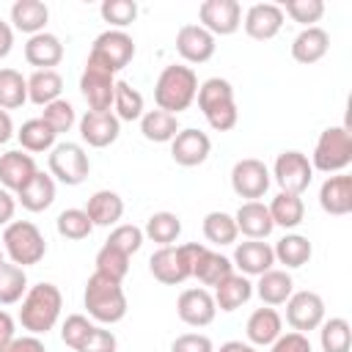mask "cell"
<instances>
[{
	"mask_svg": "<svg viewBox=\"0 0 352 352\" xmlns=\"http://www.w3.org/2000/svg\"><path fill=\"white\" fill-rule=\"evenodd\" d=\"M60 91H63V77L55 69H38L28 77V102L38 107H47L50 102L60 99Z\"/></svg>",
	"mask_w": 352,
	"mask_h": 352,
	"instance_id": "32",
	"label": "cell"
},
{
	"mask_svg": "<svg viewBox=\"0 0 352 352\" xmlns=\"http://www.w3.org/2000/svg\"><path fill=\"white\" fill-rule=\"evenodd\" d=\"M272 176L280 187V192H292V195H302L314 179V168H311V160L297 151V148H289V151H280L278 160H275V168H272Z\"/></svg>",
	"mask_w": 352,
	"mask_h": 352,
	"instance_id": "10",
	"label": "cell"
},
{
	"mask_svg": "<svg viewBox=\"0 0 352 352\" xmlns=\"http://www.w3.org/2000/svg\"><path fill=\"white\" fill-rule=\"evenodd\" d=\"M176 314L190 327H206V324H212V319L217 314V305H214L212 292H206V289L198 286V289H184L179 294Z\"/></svg>",
	"mask_w": 352,
	"mask_h": 352,
	"instance_id": "16",
	"label": "cell"
},
{
	"mask_svg": "<svg viewBox=\"0 0 352 352\" xmlns=\"http://www.w3.org/2000/svg\"><path fill=\"white\" fill-rule=\"evenodd\" d=\"M182 234V220L179 214L173 212H154L148 220H146V228H143V236H148L151 242H157L160 248L165 245H173Z\"/></svg>",
	"mask_w": 352,
	"mask_h": 352,
	"instance_id": "39",
	"label": "cell"
},
{
	"mask_svg": "<svg viewBox=\"0 0 352 352\" xmlns=\"http://www.w3.org/2000/svg\"><path fill=\"white\" fill-rule=\"evenodd\" d=\"M63 308V297L60 289L55 283H36L25 292L22 297V308H19V324L30 333V336H44L55 327L58 316Z\"/></svg>",
	"mask_w": 352,
	"mask_h": 352,
	"instance_id": "1",
	"label": "cell"
},
{
	"mask_svg": "<svg viewBox=\"0 0 352 352\" xmlns=\"http://www.w3.org/2000/svg\"><path fill=\"white\" fill-rule=\"evenodd\" d=\"M0 352H47V346L38 336L28 333V336H14L8 344L0 346Z\"/></svg>",
	"mask_w": 352,
	"mask_h": 352,
	"instance_id": "54",
	"label": "cell"
},
{
	"mask_svg": "<svg viewBox=\"0 0 352 352\" xmlns=\"http://www.w3.org/2000/svg\"><path fill=\"white\" fill-rule=\"evenodd\" d=\"M36 173H38V168H36L33 154H28L22 148H14V151L0 154V187L3 190L19 192Z\"/></svg>",
	"mask_w": 352,
	"mask_h": 352,
	"instance_id": "19",
	"label": "cell"
},
{
	"mask_svg": "<svg viewBox=\"0 0 352 352\" xmlns=\"http://www.w3.org/2000/svg\"><path fill=\"white\" fill-rule=\"evenodd\" d=\"M214 36L201 25H182L176 33V52L187 63H206L214 55Z\"/></svg>",
	"mask_w": 352,
	"mask_h": 352,
	"instance_id": "20",
	"label": "cell"
},
{
	"mask_svg": "<svg viewBox=\"0 0 352 352\" xmlns=\"http://www.w3.org/2000/svg\"><path fill=\"white\" fill-rule=\"evenodd\" d=\"M14 135H16L19 146H22V151H30V154L52 151V148H55V138H58V135L50 129V124L41 121V118L25 121V124L19 126V132H14Z\"/></svg>",
	"mask_w": 352,
	"mask_h": 352,
	"instance_id": "36",
	"label": "cell"
},
{
	"mask_svg": "<svg viewBox=\"0 0 352 352\" xmlns=\"http://www.w3.org/2000/svg\"><path fill=\"white\" fill-rule=\"evenodd\" d=\"M94 327H96V324H94L88 316H82V314H69L66 322L60 324V338H63L66 346H72L74 352H80L82 344L91 338Z\"/></svg>",
	"mask_w": 352,
	"mask_h": 352,
	"instance_id": "46",
	"label": "cell"
},
{
	"mask_svg": "<svg viewBox=\"0 0 352 352\" xmlns=\"http://www.w3.org/2000/svg\"><path fill=\"white\" fill-rule=\"evenodd\" d=\"M327 50H330V36H327V30H322L319 25L302 28V30L294 36V41H292V58H294L297 63H305V66L322 60V58L327 55Z\"/></svg>",
	"mask_w": 352,
	"mask_h": 352,
	"instance_id": "26",
	"label": "cell"
},
{
	"mask_svg": "<svg viewBox=\"0 0 352 352\" xmlns=\"http://www.w3.org/2000/svg\"><path fill=\"white\" fill-rule=\"evenodd\" d=\"M352 162V135L346 126H327L322 129L314 154L311 168L322 173H344V168Z\"/></svg>",
	"mask_w": 352,
	"mask_h": 352,
	"instance_id": "7",
	"label": "cell"
},
{
	"mask_svg": "<svg viewBox=\"0 0 352 352\" xmlns=\"http://www.w3.org/2000/svg\"><path fill=\"white\" fill-rule=\"evenodd\" d=\"M198 107L204 113V118L209 121V126L214 132H228L236 126L239 121V110H236V102H234V88L228 80L223 77H209L198 85Z\"/></svg>",
	"mask_w": 352,
	"mask_h": 352,
	"instance_id": "3",
	"label": "cell"
},
{
	"mask_svg": "<svg viewBox=\"0 0 352 352\" xmlns=\"http://www.w3.org/2000/svg\"><path fill=\"white\" fill-rule=\"evenodd\" d=\"M3 250L11 258V264L16 267H30L38 264L47 253V239L38 231L36 223L30 220H11L3 231Z\"/></svg>",
	"mask_w": 352,
	"mask_h": 352,
	"instance_id": "6",
	"label": "cell"
},
{
	"mask_svg": "<svg viewBox=\"0 0 352 352\" xmlns=\"http://www.w3.org/2000/svg\"><path fill=\"white\" fill-rule=\"evenodd\" d=\"M99 14L104 22L113 25V30H124L126 25L135 22L138 16V3L135 0H104L99 6Z\"/></svg>",
	"mask_w": 352,
	"mask_h": 352,
	"instance_id": "47",
	"label": "cell"
},
{
	"mask_svg": "<svg viewBox=\"0 0 352 352\" xmlns=\"http://www.w3.org/2000/svg\"><path fill=\"white\" fill-rule=\"evenodd\" d=\"M212 151V140L206 132L195 129V126H187V129H179L176 138L170 140V157L176 165L182 168H195L201 162H206Z\"/></svg>",
	"mask_w": 352,
	"mask_h": 352,
	"instance_id": "15",
	"label": "cell"
},
{
	"mask_svg": "<svg viewBox=\"0 0 352 352\" xmlns=\"http://www.w3.org/2000/svg\"><path fill=\"white\" fill-rule=\"evenodd\" d=\"M179 129V116H170L165 110H146L140 116V132L151 143H170Z\"/></svg>",
	"mask_w": 352,
	"mask_h": 352,
	"instance_id": "35",
	"label": "cell"
},
{
	"mask_svg": "<svg viewBox=\"0 0 352 352\" xmlns=\"http://www.w3.org/2000/svg\"><path fill=\"white\" fill-rule=\"evenodd\" d=\"M28 292V275L22 267L3 261L0 264V305H14Z\"/></svg>",
	"mask_w": 352,
	"mask_h": 352,
	"instance_id": "42",
	"label": "cell"
},
{
	"mask_svg": "<svg viewBox=\"0 0 352 352\" xmlns=\"http://www.w3.org/2000/svg\"><path fill=\"white\" fill-rule=\"evenodd\" d=\"M135 58V41L126 30H104L94 38V47L88 52V60L99 63L102 69H107L110 74L126 69Z\"/></svg>",
	"mask_w": 352,
	"mask_h": 352,
	"instance_id": "8",
	"label": "cell"
},
{
	"mask_svg": "<svg viewBox=\"0 0 352 352\" xmlns=\"http://www.w3.org/2000/svg\"><path fill=\"white\" fill-rule=\"evenodd\" d=\"M245 333H248V341L253 346H270L280 333H283V319L275 308L264 305V308H256L250 316H248V324H245Z\"/></svg>",
	"mask_w": 352,
	"mask_h": 352,
	"instance_id": "24",
	"label": "cell"
},
{
	"mask_svg": "<svg viewBox=\"0 0 352 352\" xmlns=\"http://www.w3.org/2000/svg\"><path fill=\"white\" fill-rule=\"evenodd\" d=\"M14 209H16V198L0 187V226H8L14 220Z\"/></svg>",
	"mask_w": 352,
	"mask_h": 352,
	"instance_id": "55",
	"label": "cell"
},
{
	"mask_svg": "<svg viewBox=\"0 0 352 352\" xmlns=\"http://www.w3.org/2000/svg\"><path fill=\"white\" fill-rule=\"evenodd\" d=\"M212 297H214V305L220 311H236V308H242L253 297V283L248 280V275L231 272L228 278H223L214 286V294Z\"/></svg>",
	"mask_w": 352,
	"mask_h": 352,
	"instance_id": "28",
	"label": "cell"
},
{
	"mask_svg": "<svg viewBox=\"0 0 352 352\" xmlns=\"http://www.w3.org/2000/svg\"><path fill=\"white\" fill-rule=\"evenodd\" d=\"M275 253V261L283 264L286 270H297L302 264L311 261L314 256V248H311V239L302 236V234H286L283 239H278V245L272 248Z\"/></svg>",
	"mask_w": 352,
	"mask_h": 352,
	"instance_id": "34",
	"label": "cell"
},
{
	"mask_svg": "<svg viewBox=\"0 0 352 352\" xmlns=\"http://www.w3.org/2000/svg\"><path fill=\"white\" fill-rule=\"evenodd\" d=\"M204 236H206V242H212V245H234L236 242V236H239V231H236V223H234V214H228V212H209L206 217H204Z\"/></svg>",
	"mask_w": 352,
	"mask_h": 352,
	"instance_id": "41",
	"label": "cell"
},
{
	"mask_svg": "<svg viewBox=\"0 0 352 352\" xmlns=\"http://www.w3.org/2000/svg\"><path fill=\"white\" fill-rule=\"evenodd\" d=\"M28 102V80L16 69H0V110H16Z\"/></svg>",
	"mask_w": 352,
	"mask_h": 352,
	"instance_id": "40",
	"label": "cell"
},
{
	"mask_svg": "<svg viewBox=\"0 0 352 352\" xmlns=\"http://www.w3.org/2000/svg\"><path fill=\"white\" fill-rule=\"evenodd\" d=\"M217 352H258V349L253 344H245V341H226V344H220Z\"/></svg>",
	"mask_w": 352,
	"mask_h": 352,
	"instance_id": "59",
	"label": "cell"
},
{
	"mask_svg": "<svg viewBox=\"0 0 352 352\" xmlns=\"http://www.w3.org/2000/svg\"><path fill=\"white\" fill-rule=\"evenodd\" d=\"M25 60H28L30 66H36V72H38V69H52V66H58V63L63 60V44H60V38H58L55 33H47V30L30 36L28 44H25Z\"/></svg>",
	"mask_w": 352,
	"mask_h": 352,
	"instance_id": "25",
	"label": "cell"
},
{
	"mask_svg": "<svg viewBox=\"0 0 352 352\" xmlns=\"http://www.w3.org/2000/svg\"><path fill=\"white\" fill-rule=\"evenodd\" d=\"M14 47V28L0 19V58H6Z\"/></svg>",
	"mask_w": 352,
	"mask_h": 352,
	"instance_id": "57",
	"label": "cell"
},
{
	"mask_svg": "<svg viewBox=\"0 0 352 352\" xmlns=\"http://www.w3.org/2000/svg\"><path fill=\"white\" fill-rule=\"evenodd\" d=\"M16 201L22 204V209L28 212H44L52 206L55 201V179L50 173H36L19 192H16Z\"/></svg>",
	"mask_w": 352,
	"mask_h": 352,
	"instance_id": "29",
	"label": "cell"
},
{
	"mask_svg": "<svg viewBox=\"0 0 352 352\" xmlns=\"http://www.w3.org/2000/svg\"><path fill=\"white\" fill-rule=\"evenodd\" d=\"M195 94H198V74L192 72V66L170 63L160 72L154 82L157 110H165L170 116H179L182 110H187L195 102Z\"/></svg>",
	"mask_w": 352,
	"mask_h": 352,
	"instance_id": "2",
	"label": "cell"
},
{
	"mask_svg": "<svg viewBox=\"0 0 352 352\" xmlns=\"http://www.w3.org/2000/svg\"><path fill=\"white\" fill-rule=\"evenodd\" d=\"M41 121H47L50 129H52L55 135H63V132H69V129L74 126L77 113H74L72 102H66V99H55V102H50V104L41 110Z\"/></svg>",
	"mask_w": 352,
	"mask_h": 352,
	"instance_id": "48",
	"label": "cell"
},
{
	"mask_svg": "<svg viewBox=\"0 0 352 352\" xmlns=\"http://www.w3.org/2000/svg\"><path fill=\"white\" fill-rule=\"evenodd\" d=\"M231 272H234L231 258L223 256V253H214V250H209V248H204L201 256H198L195 264H192V278H198L204 286H217V283H220L223 278H228Z\"/></svg>",
	"mask_w": 352,
	"mask_h": 352,
	"instance_id": "33",
	"label": "cell"
},
{
	"mask_svg": "<svg viewBox=\"0 0 352 352\" xmlns=\"http://www.w3.org/2000/svg\"><path fill=\"white\" fill-rule=\"evenodd\" d=\"M118 135H121V121L116 118L113 110H104V113L85 110V116L80 118V138L94 148H104L116 143Z\"/></svg>",
	"mask_w": 352,
	"mask_h": 352,
	"instance_id": "18",
	"label": "cell"
},
{
	"mask_svg": "<svg viewBox=\"0 0 352 352\" xmlns=\"http://www.w3.org/2000/svg\"><path fill=\"white\" fill-rule=\"evenodd\" d=\"M204 248L206 245H201V242L157 248L148 258V272L165 286H179L187 278H192V264H195V258L201 256Z\"/></svg>",
	"mask_w": 352,
	"mask_h": 352,
	"instance_id": "5",
	"label": "cell"
},
{
	"mask_svg": "<svg viewBox=\"0 0 352 352\" xmlns=\"http://www.w3.org/2000/svg\"><path fill=\"white\" fill-rule=\"evenodd\" d=\"M104 245H113L116 250L132 256V253H138V250L143 248V228H138V226H132V223L116 226V228L110 231V236H107Z\"/></svg>",
	"mask_w": 352,
	"mask_h": 352,
	"instance_id": "50",
	"label": "cell"
},
{
	"mask_svg": "<svg viewBox=\"0 0 352 352\" xmlns=\"http://www.w3.org/2000/svg\"><path fill=\"white\" fill-rule=\"evenodd\" d=\"M286 322L297 333H311L324 322V300L316 292H292L286 300Z\"/></svg>",
	"mask_w": 352,
	"mask_h": 352,
	"instance_id": "13",
	"label": "cell"
},
{
	"mask_svg": "<svg viewBox=\"0 0 352 352\" xmlns=\"http://www.w3.org/2000/svg\"><path fill=\"white\" fill-rule=\"evenodd\" d=\"M116 349H118V341H116L113 330H107L104 324H96L80 352H116Z\"/></svg>",
	"mask_w": 352,
	"mask_h": 352,
	"instance_id": "52",
	"label": "cell"
},
{
	"mask_svg": "<svg viewBox=\"0 0 352 352\" xmlns=\"http://www.w3.org/2000/svg\"><path fill=\"white\" fill-rule=\"evenodd\" d=\"M47 19H50V8L41 0H16L11 6V22L19 33H28V36L44 33Z\"/></svg>",
	"mask_w": 352,
	"mask_h": 352,
	"instance_id": "30",
	"label": "cell"
},
{
	"mask_svg": "<svg viewBox=\"0 0 352 352\" xmlns=\"http://www.w3.org/2000/svg\"><path fill=\"white\" fill-rule=\"evenodd\" d=\"M280 8H283V14H289L302 28H314V22H319L322 14H324L322 0H286Z\"/></svg>",
	"mask_w": 352,
	"mask_h": 352,
	"instance_id": "49",
	"label": "cell"
},
{
	"mask_svg": "<svg viewBox=\"0 0 352 352\" xmlns=\"http://www.w3.org/2000/svg\"><path fill=\"white\" fill-rule=\"evenodd\" d=\"M270 182H272L270 168L256 157H245V160L234 162V168H231V190L239 198L258 201L270 190Z\"/></svg>",
	"mask_w": 352,
	"mask_h": 352,
	"instance_id": "12",
	"label": "cell"
},
{
	"mask_svg": "<svg viewBox=\"0 0 352 352\" xmlns=\"http://www.w3.org/2000/svg\"><path fill=\"white\" fill-rule=\"evenodd\" d=\"M270 352H311V341L305 333H280L272 344H270Z\"/></svg>",
	"mask_w": 352,
	"mask_h": 352,
	"instance_id": "53",
	"label": "cell"
},
{
	"mask_svg": "<svg viewBox=\"0 0 352 352\" xmlns=\"http://www.w3.org/2000/svg\"><path fill=\"white\" fill-rule=\"evenodd\" d=\"M85 311L94 322L99 324H116L126 316V294L118 280H110L99 272H94L85 280V294H82Z\"/></svg>",
	"mask_w": 352,
	"mask_h": 352,
	"instance_id": "4",
	"label": "cell"
},
{
	"mask_svg": "<svg viewBox=\"0 0 352 352\" xmlns=\"http://www.w3.org/2000/svg\"><path fill=\"white\" fill-rule=\"evenodd\" d=\"M234 267H239V275H264L275 264V253L261 239H248L234 248Z\"/></svg>",
	"mask_w": 352,
	"mask_h": 352,
	"instance_id": "22",
	"label": "cell"
},
{
	"mask_svg": "<svg viewBox=\"0 0 352 352\" xmlns=\"http://www.w3.org/2000/svg\"><path fill=\"white\" fill-rule=\"evenodd\" d=\"M294 292V280L286 270H267L264 275H258V283H256V294L261 297L264 305H283Z\"/></svg>",
	"mask_w": 352,
	"mask_h": 352,
	"instance_id": "31",
	"label": "cell"
},
{
	"mask_svg": "<svg viewBox=\"0 0 352 352\" xmlns=\"http://www.w3.org/2000/svg\"><path fill=\"white\" fill-rule=\"evenodd\" d=\"M234 223H236V231L245 234L248 239H267L272 234V217H270V209L261 204V201H245L236 214H234Z\"/></svg>",
	"mask_w": 352,
	"mask_h": 352,
	"instance_id": "23",
	"label": "cell"
},
{
	"mask_svg": "<svg viewBox=\"0 0 352 352\" xmlns=\"http://www.w3.org/2000/svg\"><path fill=\"white\" fill-rule=\"evenodd\" d=\"M11 138H14V121H11V116L6 110H0V146L8 143Z\"/></svg>",
	"mask_w": 352,
	"mask_h": 352,
	"instance_id": "58",
	"label": "cell"
},
{
	"mask_svg": "<svg viewBox=\"0 0 352 352\" xmlns=\"http://www.w3.org/2000/svg\"><path fill=\"white\" fill-rule=\"evenodd\" d=\"M80 91L88 102L91 110L104 113L113 107V91H116V74H110L107 69H102L94 60H85L82 77H80Z\"/></svg>",
	"mask_w": 352,
	"mask_h": 352,
	"instance_id": "14",
	"label": "cell"
},
{
	"mask_svg": "<svg viewBox=\"0 0 352 352\" xmlns=\"http://www.w3.org/2000/svg\"><path fill=\"white\" fill-rule=\"evenodd\" d=\"M267 209H270L272 226H280V228H297L302 223V217H305L302 198L292 195V192H278Z\"/></svg>",
	"mask_w": 352,
	"mask_h": 352,
	"instance_id": "37",
	"label": "cell"
},
{
	"mask_svg": "<svg viewBox=\"0 0 352 352\" xmlns=\"http://www.w3.org/2000/svg\"><path fill=\"white\" fill-rule=\"evenodd\" d=\"M91 173V160L80 143H55L50 151V176L58 179L60 184L77 187L88 179Z\"/></svg>",
	"mask_w": 352,
	"mask_h": 352,
	"instance_id": "9",
	"label": "cell"
},
{
	"mask_svg": "<svg viewBox=\"0 0 352 352\" xmlns=\"http://www.w3.org/2000/svg\"><path fill=\"white\" fill-rule=\"evenodd\" d=\"M129 258H132V256L116 250L113 245H102L94 264H96V272H99V275H104V278L121 283V280L126 278V272H129Z\"/></svg>",
	"mask_w": 352,
	"mask_h": 352,
	"instance_id": "44",
	"label": "cell"
},
{
	"mask_svg": "<svg viewBox=\"0 0 352 352\" xmlns=\"http://www.w3.org/2000/svg\"><path fill=\"white\" fill-rule=\"evenodd\" d=\"M319 206L333 214L344 217L352 212V176L349 173H333L319 187Z\"/></svg>",
	"mask_w": 352,
	"mask_h": 352,
	"instance_id": "21",
	"label": "cell"
},
{
	"mask_svg": "<svg viewBox=\"0 0 352 352\" xmlns=\"http://www.w3.org/2000/svg\"><path fill=\"white\" fill-rule=\"evenodd\" d=\"M3 261H6V258H3V250H0V264H3Z\"/></svg>",
	"mask_w": 352,
	"mask_h": 352,
	"instance_id": "60",
	"label": "cell"
},
{
	"mask_svg": "<svg viewBox=\"0 0 352 352\" xmlns=\"http://www.w3.org/2000/svg\"><path fill=\"white\" fill-rule=\"evenodd\" d=\"M319 344H322V352H349V344H352V330H349V322L344 316H333L327 322L319 324Z\"/></svg>",
	"mask_w": 352,
	"mask_h": 352,
	"instance_id": "43",
	"label": "cell"
},
{
	"mask_svg": "<svg viewBox=\"0 0 352 352\" xmlns=\"http://www.w3.org/2000/svg\"><path fill=\"white\" fill-rule=\"evenodd\" d=\"M55 226H58V234L63 236V239H85V236H91V231H94V223L88 220V214H85V209H63L60 214H58V220H55Z\"/></svg>",
	"mask_w": 352,
	"mask_h": 352,
	"instance_id": "45",
	"label": "cell"
},
{
	"mask_svg": "<svg viewBox=\"0 0 352 352\" xmlns=\"http://www.w3.org/2000/svg\"><path fill=\"white\" fill-rule=\"evenodd\" d=\"M113 110L118 121H138L146 110H143V94L138 88H132L126 80H116V91H113Z\"/></svg>",
	"mask_w": 352,
	"mask_h": 352,
	"instance_id": "38",
	"label": "cell"
},
{
	"mask_svg": "<svg viewBox=\"0 0 352 352\" xmlns=\"http://www.w3.org/2000/svg\"><path fill=\"white\" fill-rule=\"evenodd\" d=\"M170 352H214V344L204 333H182L173 338Z\"/></svg>",
	"mask_w": 352,
	"mask_h": 352,
	"instance_id": "51",
	"label": "cell"
},
{
	"mask_svg": "<svg viewBox=\"0 0 352 352\" xmlns=\"http://www.w3.org/2000/svg\"><path fill=\"white\" fill-rule=\"evenodd\" d=\"M283 19H286V14H283L280 6H275V3H256V6L248 8V14L242 19V28H245V33L250 38L270 41V38H275L280 33Z\"/></svg>",
	"mask_w": 352,
	"mask_h": 352,
	"instance_id": "17",
	"label": "cell"
},
{
	"mask_svg": "<svg viewBox=\"0 0 352 352\" xmlns=\"http://www.w3.org/2000/svg\"><path fill=\"white\" fill-rule=\"evenodd\" d=\"M85 214H88V220L94 223V228H96V226L110 228V226H116V223L121 220V214H124V201H121V195L113 192V190H96V192L88 198V204H85Z\"/></svg>",
	"mask_w": 352,
	"mask_h": 352,
	"instance_id": "27",
	"label": "cell"
},
{
	"mask_svg": "<svg viewBox=\"0 0 352 352\" xmlns=\"http://www.w3.org/2000/svg\"><path fill=\"white\" fill-rule=\"evenodd\" d=\"M14 336H16L14 316H11L8 311H3V308H0V346H3V344H8Z\"/></svg>",
	"mask_w": 352,
	"mask_h": 352,
	"instance_id": "56",
	"label": "cell"
},
{
	"mask_svg": "<svg viewBox=\"0 0 352 352\" xmlns=\"http://www.w3.org/2000/svg\"><path fill=\"white\" fill-rule=\"evenodd\" d=\"M198 25L206 28L214 38L231 36L242 28V6L236 0H204L198 6Z\"/></svg>",
	"mask_w": 352,
	"mask_h": 352,
	"instance_id": "11",
	"label": "cell"
}]
</instances>
